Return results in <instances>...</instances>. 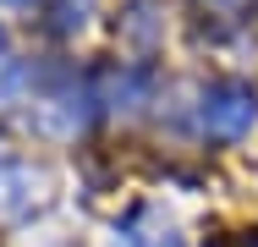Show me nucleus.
<instances>
[{
	"mask_svg": "<svg viewBox=\"0 0 258 247\" xmlns=\"http://www.w3.org/2000/svg\"><path fill=\"white\" fill-rule=\"evenodd\" d=\"M247 121H253V99L242 94V88H220V94H214V104H209V127H214V132L231 138V132H242Z\"/></svg>",
	"mask_w": 258,
	"mask_h": 247,
	"instance_id": "f257e3e1",
	"label": "nucleus"
},
{
	"mask_svg": "<svg viewBox=\"0 0 258 247\" xmlns=\"http://www.w3.org/2000/svg\"><path fill=\"white\" fill-rule=\"evenodd\" d=\"M0 49H6V33H0Z\"/></svg>",
	"mask_w": 258,
	"mask_h": 247,
	"instance_id": "20e7f679",
	"label": "nucleus"
},
{
	"mask_svg": "<svg viewBox=\"0 0 258 247\" xmlns=\"http://www.w3.org/2000/svg\"><path fill=\"white\" fill-rule=\"evenodd\" d=\"M6 6H33V0H6Z\"/></svg>",
	"mask_w": 258,
	"mask_h": 247,
	"instance_id": "7ed1b4c3",
	"label": "nucleus"
},
{
	"mask_svg": "<svg viewBox=\"0 0 258 247\" xmlns=\"http://www.w3.org/2000/svg\"><path fill=\"white\" fill-rule=\"evenodd\" d=\"M28 187H39V176L28 165H0V214L22 209L28 203Z\"/></svg>",
	"mask_w": 258,
	"mask_h": 247,
	"instance_id": "f03ea898",
	"label": "nucleus"
}]
</instances>
